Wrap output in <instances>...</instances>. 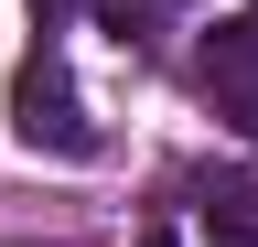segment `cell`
<instances>
[{
	"label": "cell",
	"instance_id": "3",
	"mask_svg": "<svg viewBox=\"0 0 258 247\" xmlns=\"http://www.w3.org/2000/svg\"><path fill=\"white\" fill-rule=\"evenodd\" d=\"M205 215H215V247H258V183H226Z\"/></svg>",
	"mask_w": 258,
	"mask_h": 247
},
{
	"label": "cell",
	"instance_id": "2",
	"mask_svg": "<svg viewBox=\"0 0 258 247\" xmlns=\"http://www.w3.org/2000/svg\"><path fill=\"white\" fill-rule=\"evenodd\" d=\"M194 86H205V108H215L237 140H258V11L215 22V33L194 43Z\"/></svg>",
	"mask_w": 258,
	"mask_h": 247
},
{
	"label": "cell",
	"instance_id": "5",
	"mask_svg": "<svg viewBox=\"0 0 258 247\" xmlns=\"http://www.w3.org/2000/svg\"><path fill=\"white\" fill-rule=\"evenodd\" d=\"M140 247H172V236H161V226H151V236H140Z\"/></svg>",
	"mask_w": 258,
	"mask_h": 247
},
{
	"label": "cell",
	"instance_id": "4",
	"mask_svg": "<svg viewBox=\"0 0 258 247\" xmlns=\"http://www.w3.org/2000/svg\"><path fill=\"white\" fill-rule=\"evenodd\" d=\"M32 11H43V33H54V22H64V0H32Z\"/></svg>",
	"mask_w": 258,
	"mask_h": 247
},
{
	"label": "cell",
	"instance_id": "1",
	"mask_svg": "<svg viewBox=\"0 0 258 247\" xmlns=\"http://www.w3.org/2000/svg\"><path fill=\"white\" fill-rule=\"evenodd\" d=\"M11 140L43 150V161H86V150H97V118H86L76 86H64L54 54H32V65L11 75Z\"/></svg>",
	"mask_w": 258,
	"mask_h": 247
}]
</instances>
